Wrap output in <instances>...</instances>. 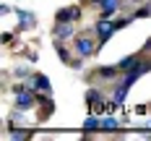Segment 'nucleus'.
<instances>
[{
    "instance_id": "f257e3e1",
    "label": "nucleus",
    "mask_w": 151,
    "mask_h": 141,
    "mask_svg": "<svg viewBox=\"0 0 151 141\" xmlns=\"http://www.w3.org/2000/svg\"><path fill=\"white\" fill-rule=\"evenodd\" d=\"M120 76L122 73L117 65H96L91 73H86V81H91V84H117Z\"/></svg>"
},
{
    "instance_id": "f03ea898",
    "label": "nucleus",
    "mask_w": 151,
    "mask_h": 141,
    "mask_svg": "<svg viewBox=\"0 0 151 141\" xmlns=\"http://www.w3.org/2000/svg\"><path fill=\"white\" fill-rule=\"evenodd\" d=\"M37 123H47L50 118H52V112H55V99H52V94H39L37 92Z\"/></svg>"
},
{
    "instance_id": "7ed1b4c3",
    "label": "nucleus",
    "mask_w": 151,
    "mask_h": 141,
    "mask_svg": "<svg viewBox=\"0 0 151 141\" xmlns=\"http://www.w3.org/2000/svg\"><path fill=\"white\" fill-rule=\"evenodd\" d=\"M94 34H96V39H99V47H104L109 39H112V34H117L115 26H112V21L109 18H99L96 24H94Z\"/></svg>"
},
{
    "instance_id": "20e7f679",
    "label": "nucleus",
    "mask_w": 151,
    "mask_h": 141,
    "mask_svg": "<svg viewBox=\"0 0 151 141\" xmlns=\"http://www.w3.org/2000/svg\"><path fill=\"white\" fill-rule=\"evenodd\" d=\"M16 110H31V107H37V92L34 89H24V92H18L16 94Z\"/></svg>"
},
{
    "instance_id": "39448f33",
    "label": "nucleus",
    "mask_w": 151,
    "mask_h": 141,
    "mask_svg": "<svg viewBox=\"0 0 151 141\" xmlns=\"http://www.w3.org/2000/svg\"><path fill=\"white\" fill-rule=\"evenodd\" d=\"M81 16H83V8H78V5H68V8H60V11L55 13V21L76 24V21H81Z\"/></svg>"
},
{
    "instance_id": "423d86ee",
    "label": "nucleus",
    "mask_w": 151,
    "mask_h": 141,
    "mask_svg": "<svg viewBox=\"0 0 151 141\" xmlns=\"http://www.w3.org/2000/svg\"><path fill=\"white\" fill-rule=\"evenodd\" d=\"M76 34V26L73 24H65V21H55V29H52V37L55 39H63V42H68V39H73Z\"/></svg>"
},
{
    "instance_id": "0eeeda50",
    "label": "nucleus",
    "mask_w": 151,
    "mask_h": 141,
    "mask_svg": "<svg viewBox=\"0 0 151 141\" xmlns=\"http://www.w3.org/2000/svg\"><path fill=\"white\" fill-rule=\"evenodd\" d=\"M29 86L34 92H39V94H52V84H50V78H47L45 73H31Z\"/></svg>"
},
{
    "instance_id": "6e6552de",
    "label": "nucleus",
    "mask_w": 151,
    "mask_h": 141,
    "mask_svg": "<svg viewBox=\"0 0 151 141\" xmlns=\"http://www.w3.org/2000/svg\"><path fill=\"white\" fill-rule=\"evenodd\" d=\"M16 18H18L16 34L18 31H26V29H34V24H37V16L29 13V11H24V8H16Z\"/></svg>"
},
{
    "instance_id": "1a4fd4ad",
    "label": "nucleus",
    "mask_w": 151,
    "mask_h": 141,
    "mask_svg": "<svg viewBox=\"0 0 151 141\" xmlns=\"http://www.w3.org/2000/svg\"><path fill=\"white\" fill-rule=\"evenodd\" d=\"M122 3L125 0H102L96 8H99V18H112V16L122 11Z\"/></svg>"
},
{
    "instance_id": "9d476101",
    "label": "nucleus",
    "mask_w": 151,
    "mask_h": 141,
    "mask_svg": "<svg viewBox=\"0 0 151 141\" xmlns=\"http://www.w3.org/2000/svg\"><path fill=\"white\" fill-rule=\"evenodd\" d=\"M143 58H146V55H143L141 50H138V52H133V55H125V58H120V60H117V68H120V73H128V71H133V68H136V65L143 60Z\"/></svg>"
},
{
    "instance_id": "9b49d317",
    "label": "nucleus",
    "mask_w": 151,
    "mask_h": 141,
    "mask_svg": "<svg viewBox=\"0 0 151 141\" xmlns=\"http://www.w3.org/2000/svg\"><path fill=\"white\" fill-rule=\"evenodd\" d=\"M55 52H58V58H60L65 65H70L73 63V55H70V47L65 45L63 39H55Z\"/></svg>"
},
{
    "instance_id": "f8f14e48",
    "label": "nucleus",
    "mask_w": 151,
    "mask_h": 141,
    "mask_svg": "<svg viewBox=\"0 0 151 141\" xmlns=\"http://www.w3.org/2000/svg\"><path fill=\"white\" fill-rule=\"evenodd\" d=\"M81 128H83V131H102V115H94V112H91L89 118L81 123Z\"/></svg>"
},
{
    "instance_id": "ddd939ff",
    "label": "nucleus",
    "mask_w": 151,
    "mask_h": 141,
    "mask_svg": "<svg viewBox=\"0 0 151 141\" xmlns=\"http://www.w3.org/2000/svg\"><path fill=\"white\" fill-rule=\"evenodd\" d=\"M133 21H136V16L128 13V16H120V18H115V21H112V26H115V31H122V29H128Z\"/></svg>"
},
{
    "instance_id": "4468645a",
    "label": "nucleus",
    "mask_w": 151,
    "mask_h": 141,
    "mask_svg": "<svg viewBox=\"0 0 151 141\" xmlns=\"http://www.w3.org/2000/svg\"><path fill=\"white\" fill-rule=\"evenodd\" d=\"M117 128H122V120L112 118V115H104L102 118V131H117Z\"/></svg>"
},
{
    "instance_id": "2eb2a0df",
    "label": "nucleus",
    "mask_w": 151,
    "mask_h": 141,
    "mask_svg": "<svg viewBox=\"0 0 151 141\" xmlns=\"http://www.w3.org/2000/svg\"><path fill=\"white\" fill-rule=\"evenodd\" d=\"M13 76L16 78H31V71L26 68V65H18V68L13 71Z\"/></svg>"
},
{
    "instance_id": "dca6fc26",
    "label": "nucleus",
    "mask_w": 151,
    "mask_h": 141,
    "mask_svg": "<svg viewBox=\"0 0 151 141\" xmlns=\"http://www.w3.org/2000/svg\"><path fill=\"white\" fill-rule=\"evenodd\" d=\"M31 133L29 131H13V133H11V139H29Z\"/></svg>"
},
{
    "instance_id": "f3484780",
    "label": "nucleus",
    "mask_w": 151,
    "mask_h": 141,
    "mask_svg": "<svg viewBox=\"0 0 151 141\" xmlns=\"http://www.w3.org/2000/svg\"><path fill=\"white\" fill-rule=\"evenodd\" d=\"M141 52H143V55H151V37L146 39V42H143V47H141Z\"/></svg>"
},
{
    "instance_id": "a211bd4d",
    "label": "nucleus",
    "mask_w": 151,
    "mask_h": 141,
    "mask_svg": "<svg viewBox=\"0 0 151 141\" xmlns=\"http://www.w3.org/2000/svg\"><path fill=\"white\" fill-rule=\"evenodd\" d=\"M149 110H151V105H138V107H136V115H146Z\"/></svg>"
},
{
    "instance_id": "6ab92c4d",
    "label": "nucleus",
    "mask_w": 151,
    "mask_h": 141,
    "mask_svg": "<svg viewBox=\"0 0 151 141\" xmlns=\"http://www.w3.org/2000/svg\"><path fill=\"white\" fill-rule=\"evenodd\" d=\"M11 39H13V31H5V34H3V45H8Z\"/></svg>"
},
{
    "instance_id": "aec40b11",
    "label": "nucleus",
    "mask_w": 151,
    "mask_h": 141,
    "mask_svg": "<svg viewBox=\"0 0 151 141\" xmlns=\"http://www.w3.org/2000/svg\"><path fill=\"white\" fill-rule=\"evenodd\" d=\"M86 3H89V5H99L102 0H86Z\"/></svg>"
},
{
    "instance_id": "412c9836",
    "label": "nucleus",
    "mask_w": 151,
    "mask_h": 141,
    "mask_svg": "<svg viewBox=\"0 0 151 141\" xmlns=\"http://www.w3.org/2000/svg\"><path fill=\"white\" fill-rule=\"evenodd\" d=\"M149 105H151V102H149Z\"/></svg>"
}]
</instances>
